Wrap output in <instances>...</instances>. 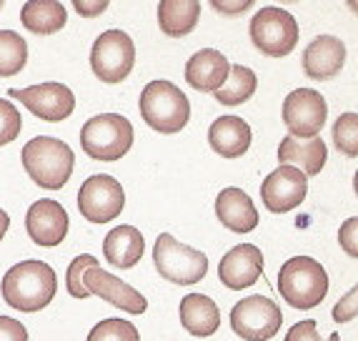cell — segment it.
<instances>
[{"label": "cell", "mask_w": 358, "mask_h": 341, "mask_svg": "<svg viewBox=\"0 0 358 341\" xmlns=\"http://www.w3.org/2000/svg\"><path fill=\"white\" fill-rule=\"evenodd\" d=\"M58 276L45 261H20L3 276V299L8 306L25 314H36L53 301Z\"/></svg>", "instance_id": "obj_1"}, {"label": "cell", "mask_w": 358, "mask_h": 341, "mask_svg": "<svg viewBox=\"0 0 358 341\" xmlns=\"http://www.w3.org/2000/svg\"><path fill=\"white\" fill-rule=\"evenodd\" d=\"M76 166V153L68 144L50 136H38L23 146V168L33 183L48 191H60Z\"/></svg>", "instance_id": "obj_2"}, {"label": "cell", "mask_w": 358, "mask_h": 341, "mask_svg": "<svg viewBox=\"0 0 358 341\" xmlns=\"http://www.w3.org/2000/svg\"><path fill=\"white\" fill-rule=\"evenodd\" d=\"M278 291L293 309H313L329 293V274L316 258L293 256L278 271Z\"/></svg>", "instance_id": "obj_3"}, {"label": "cell", "mask_w": 358, "mask_h": 341, "mask_svg": "<svg viewBox=\"0 0 358 341\" xmlns=\"http://www.w3.org/2000/svg\"><path fill=\"white\" fill-rule=\"evenodd\" d=\"M141 116L153 131L178 133L191 118V103L185 93L171 81H150L141 93Z\"/></svg>", "instance_id": "obj_4"}, {"label": "cell", "mask_w": 358, "mask_h": 341, "mask_svg": "<svg viewBox=\"0 0 358 341\" xmlns=\"http://www.w3.org/2000/svg\"><path fill=\"white\" fill-rule=\"evenodd\" d=\"M80 146L93 161H120L133 146L131 120L123 118L120 113L93 116L80 128Z\"/></svg>", "instance_id": "obj_5"}, {"label": "cell", "mask_w": 358, "mask_h": 341, "mask_svg": "<svg viewBox=\"0 0 358 341\" xmlns=\"http://www.w3.org/2000/svg\"><path fill=\"white\" fill-rule=\"evenodd\" d=\"M153 263L158 274L171 284L191 286L208 274V258L203 251L176 241L171 234H161L153 246Z\"/></svg>", "instance_id": "obj_6"}, {"label": "cell", "mask_w": 358, "mask_h": 341, "mask_svg": "<svg viewBox=\"0 0 358 341\" xmlns=\"http://www.w3.org/2000/svg\"><path fill=\"white\" fill-rule=\"evenodd\" d=\"M251 41L263 55L283 58L293 53L299 43V23L283 8L266 6L251 20Z\"/></svg>", "instance_id": "obj_7"}, {"label": "cell", "mask_w": 358, "mask_h": 341, "mask_svg": "<svg viewBox=\"0 0 358 341\" xmlns=\"http://www.w3.org/2000/svg\"><path fill=\"white\" fill-rule=\"evenodd\" d=\"M136 63V46L123 30H106L96 38L90 50V68L101 83H120L126 81Z\"/></svg>", "instance_id": "obj_8"}, {"label": "cell", "mask_w": 358, "mask_h": 341, "mask_svg": "<svg viewBox=\"0 0 358 341\" xmlns=\"http://www.w3.org/2000/svg\"><path fill=\"white\" fill-rule=\"evenodd\" d=\"M281 306L268 296H248L238 301L231 312L233 331L245 341H268L281 331Z\"/></svg>", "instance_id": "obj_9"}, {"label": "cell", "mask_w": 358, "mask_h": 341, "mask_svg": "<svg viewBox=\"0 0 358 341\" xmlns=\"http://www.w3.org/2000/svg\"><path fill=\"white\" fill-rule=\"evenodd\" d=\"M126 206L123 186L113 176H90L78 191V211L88 223H110Z\"/></svg>", "instance_id": "obj_10"}, {"label": "cell", "mask_w": 358, "mask_h": 341, "mask_svg": "<svg viewBox=\"0 0 358 341\" xmlns=\"http://www.w3.org/2000/svg\"><path fill=\"white\" fill-rule=\"evenodd\" d=\"M329 118V103L313 88H296L283 101V123L293 138H316Z\"/></svg>", "instance_id": "obj_11"}, {"label": "cell", "mask_w": 358, "mask_h": 341, "mask_svg": "<svg viewBox=\"0 0 358 341\" xmlns=\"http://www.w3.org/2000/svg\"><path fill=\"white\" fill-rule=\"evenodd\" d=\"M10 98L20 101L30 113L48 123H60L76 111V96L63 83H38L30 88H13Z\"/></svg>", "instance_id": "obj_12"}, {"label": "cell", "mask_w": 358, "mask_h": 341, "mask_svg": "<svg viewBox=\"0 0 358 341\" xmlns=\"http://www.w3.org/2000/svg\"><path fill=\"white\" fill-rule=\"evenodd\" d=\"M308 179L293 166H278L261 183V198L271 214H286L306 201Z\"/></svg>", "instance_id": "obj_13"}, {"label": "cell", "mask_w": 358, "mask_h": 341, "mask_svg": "<svg viewBox=\"0 0 358 341\" xmlns=\"http://www.w3.org/2000/svg\"><path fill=\"white\" fill-rule=\"evenodd\" d=\"M83 286L88 288V293L101 296L103 301H108L115 309H123L128 314H143L148 309V301L143 299V293L136 291L131 284L120 281L118 276L108 274L101 266H90L83 274Z\"/></svg>", "instance_id": "obj_14"}, {"label": "cell", "mask_w": 358, "mask_h": 341, "mask_svg": "<svg viewBox=\"0 0 358 341\" xmlns=\"http://www.w3.org/2000/svg\"><path fill=\"white\" fill-rule=\"evenodd\" d=\"M25 228L33 244L38 246H58L68 234V214L53 198H41L28 209Z\"/></svg>", "instance_id": "obj_15"}, {"label": "cell", "mask_w": 358, "mask_h": 341, "mask_svg": "<svg viewBox=\"0 0 358 341\" xmlns=\"http://www.w3.org/2000/svg\"><path fill=\"white\" fill-rule=\"evenodd\" d=\"M263 274V253L253 244H238L221 258L218 263V279L233 291L248 288Z\"/></svg>", "instance_id": "obj_16"}, {"label": "cell", "mask_w": 358, "mask_h": 341, "mask_svg": "<svg viewBox=\"0 0 358 341\" xmlns=\"http://www.w3.org/2000/svg\"><path fill=\"white\" fill-rule=\"evenodd\" d=\"M346 60V46L336 36H318L303 50V71L310 81H329L338 76Z\"/></svg>", "instance_id": "obj_17"}, {"label": "cell", "mask_w": 358, "mask_h": 341, "mask_svg": "<svg viewBox=\"0 0 358 341\" xmlns=\"http://www.w3.org/2000/svg\"><path fill=\"white\" fill-rule=\"evenodd\" d=\"M231 63L228 58L215 48H203L191 55L185 63V83L201 93H215L228 78Z\"/></svg>", "instance_id": "obj_18"}, {"label": "cell", "mask_w": 358, "mask_h": 341, "mask_svg": "<svg viewBox=\"0 0 358 341\" xmlns=\"http://www.w3.org/2000/svg\"><path fill=\"white\" fill-rule=\"evenodd\" d=\"M326 156H329V151H326V144H323V138H293L286 136L278 146V161L283 166H293L299 168L301 174L308 179V176H318L326 166Z\"/></svg>", "instance_id": "obj_19"}, {"label": "cell", "mask_w": 358, "mask_h": 341, "mask_svg": "<svg viewBox=\"0 0 358 341\" xmlns=\"http://www.w3.org/2000/svg\"><path fill=\"white\" fill-rule=\"evenodd\" d=\"M215 216L221 218V223L236 234H251L258 226V211L253 206L251 196L236 186L223 188L215 198Z\"/></svg>", "instance_id": "obj_20"}, {"label": "cell", "mask_w": 358, "mask_h": 341, "mask_svg": "<svg viewBox=\"0 0 358 341\" xmlns=\"http://www.w3.org/2000/svg\"><path fill=\"white\" fill-rule=\"evenodd\" d=\"M210 148L223 158H241L251 148V126L238 116H221L208 128Z\"/></svg>", "instance_id": "obj_21"}, {"label": "cell", "mask_w": 358, "mask_h": 341, "mask_svg": "<svg viewBox=\"0 0 358 341\" xmlns=\"http://www.w3.org/2000/svg\"><path fill=\"white\" fill-rule=\"evenodd\" d=\"M180 323L188 334L206 339V336H213L221 326V309L203 293H188L180 301Z\"/></svg>", "instance_id": "obj_22"}, {"label": "cell", "mask_w": 358, "mask_h": 341, "mask_svg": "<svg viewBox=\"0 0 358 341\" xmlns=\"http://www.w3.org/2000/svg\"><path fill=\"white\" fill-rule=\"evenodd\" d=\"M145 241L136 226H115L103 241L106 261L115 269H133L143 256Z\"/></svg>", "instance_id": "obj_23"}, {"label": "cell", "mask_w": 358, "mask_h": 341, "mask_svg": "<svg viewBox=\"0 0 358 341\" xmlns=\"http://www.w3.org/2000/svg\"><path fill=\"white\" fill-rule=\"evenodd\" d=\"M20 20L36 36H53L66 25L68 13L63 3H55V0H30L20 11Z\"/></svg>", "instance_id": "obj_24"}, {"label": "cell", "mask_w": 358, "mask_h": 341, "mask_svg": "<svg viewBox=\"0 0 358 341\" xmlns=\"http://www.w3.org/2000/svg\"><path fill=\"white\" fill-rule=\"evenodd\" d=\"M201 18V3L196 0H163L158 6V23L171 38L188 36Z\"/></svg>", "instance_id": "obj_25"}, {"label": "cell", "mask_w": 358, "mask_h": 341, "mask_svg": "<svg viewBox=\"0 0 358 341\" xmlns=\"http://www.w3.org/2000/svg\"><path fill=\"white\" fill-rule=\"evenodd\" d=\"M256 85H258V78L251 68L231 66L226 83L215 90L213 96H215V101L223 103V106H241V103H245L256 93Z\"/></svg>", "instance_id": "obj_26"}, {"label": "cell", "mask_w": 358, "mask_h": 341, "mask_svg": "<svg viewBox=\"0 0 358 341\" xmlns=\"http://www.w3.org/2000/svg\"><path fill=\"white\" fill-rule=\"evenodd\" d=\"M28 63V43L15 30H0V78H10Z\"/></svg>", "instance_id": "obj_27"}, {"label": "cell", "mask_w": 358, "mask_h": 341, "mask_svg": "<svg viewBox=\"0 0 358 341\" xmlns=\"http://www.w3.org/2000/svg\"><path fill=\"white\" fill-rule=\"evenodd\" d=\"M334 144L338 153L348 158L358 156V116L356 113H343L334 123Z\"/></svg>", "instance_id": "obj_28"}, {"label": "cell", "mask_w": 358, "mask_h": 341, "mask_svg": "<svg viewBox=\"0 0 358 341\" xmlns=\"http://www.w3.org/2000/svg\"><path fill=\"white\" fill-rule=\"evenodd\" d=\"M88 341H141V336H138L136 323L126 319H106L93 326Z\"/></svg>", "instance_id": "obj_29"}, {"label": "cell", "mask_w": 358, "mask_h": 341, "mask_svg": "<svg viewBox=\"0 0 358 341\" xmlns=\"http://www.w3.org/2000/svg\"><path fill=\"white\" fill-rule=\"evenodd\" d=\"M90 266H98V258L90 256V253H83V256L73 258V263L68 266V276H66L68 293L76 296V299H88L90 296L88 288L83 286V274H85V269H90Z\"/></svg>", "instance_id": "obj_30"}, {"label": "cell", "mask_w": 358, "mask_h": 341, "mask_svg": "<svg viewBox=\"0 0 358 341\" xmlns=\"http://www.w3.org/2000/svg\"><path fill=\"white\" fill-rule=\"evenodd\" d=\"M20 128H23L20 111L10 101L0 98V146L13 144L20 136Z\"/></svg>", "instance_id": "obj_31"}, {"label": "cell", "mask_w": 358, "mask_h": 341, "mask_svg": "<svg viewBox=\"0 0 358 341\" xmlns=\"http://www.w3.org/2000/svg\"><path fill=\"white\" fill-rule=\"evenodd\" d=\"M286 341H323L321 334H318V326L313 319H306V321H299L296 326H291V331L286 334ZM329 341H341L338 334H331Z\"/></svg>", "instance_id": "obj_32"}, {"label": "cell", "mask_w": 358, "mask_h": 341, "mask_svg": "<svg viewBox=\"0 0 358 341\" xmlns=\"http://www.w3.org/2000/svg\"><path fill=\"white\" fill-rule=\"evenodd\" d=\"M0 341H28V331L18 319L0 316Z\"/></svg>", "instance_id": "obj_33"}, {"label": "cell", "mask_w": 358, "mask_h": 341, "mask_svg": "<svg viewBox=\"0 0 358 341\" xmlns=\"http://www.w3.org/2000/svg\"><path fill=\"white\" fill-rule=\"evenodd\" d=\"M356 228H358V218H348L338 231V241H341V246H343V251H346L348 256H358Z\"/></svg>", "instance_id": "obj_34"}, {"label": "cell", "mask_w": 358, "mask_h": 341, "mask_svg": "<svg viewBox=\"0 0 358 341\" xmlns=\"http://www.w3.org/2000/svg\"><path fill=\"white\" fill-rule=\"evenodd\" d=\"M356 316V288H351V291L346 293V299L338 301L334 309V319L338 323L343 321H351V319Z\"/></svg>", "instance_id": "obj_35"}, {"label": "cell", "mask_w": 358, "mask_h": 341, "mask_svg": "<svg viewBox=\"0 0 358 341\" xmlns=\"http://www.w3.org/2000/svg\"><path fill=\"white\" fill-rule=\"evenodd\" d=\"M108 8L106 0H76V11L85 18H93V15H101Z\"/></svg>", "instance_id": "obj_36"}, {"label": "cell", "mask_w": 358, "mask_h": 341, "mask_svg": "<svg viewBox=\"0 0 358 341\" xmlns=\"http://www.w3.org/2000/svg\"><path fill=\"white\" fill-rule=\"evenodd\" d=\"M213 8L221 13H243L245 8H251L248 0H241V3H221V0H213Z\"/></svg>", "instance_id": "obj_37"}, {"label": "cell", "mask_w": 358, "mask_h": 341, "mask_svg": "<svg viewBox=\"0 0 358 341\" xmlns=\"http://www.w3.org/2000/svg\"><path fill=\"white\" fill-rule=\"evenodd\" d=\"M8 226H10V218H8V214L3 209H0V241H3V236H6Z\"/></svg>", "instance_id": "obj_38"}, {"label": "cell", "mask_w": 358, "mask_h": 341, "mask_svg": "<svg viewBox=\"0 0 358 341\" xmlns=\"http://www.w3.org/2000/svg\"><path fill=\"white\" fill-rule=\"evenodd\" d=\"M0 6H3V3H0Z\"/></svg>", "instance_id": "obj_39"}]
</instances>
